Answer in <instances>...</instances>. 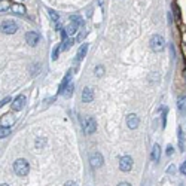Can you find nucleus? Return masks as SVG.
Masks as SVG:
<instances>
[{
    "instance_id": "2eb2a0df",
    "label": "nucleus",
    "mask_w": 186,
    "mask_h": 186,
    "mask_svg": "<svg viewBox=\"0 0 186 186\" xmlns=\"http://www.w3.org/2000/svg\"><path fill=\"white\" fill-rule=\"evenodd\" d=\"M177 107H179V110L183 115L186 113V95H180L179 98H177Z\"/></svg>"
},
{
    "instance_id": "bb28decb",
    "label": "nucleus",
    "mask_w": 186,
    "mask_h": 186,
    "mask_svg": "<svg viewBox=\"0 0 186 186\" xmlns=\"http://www.w3.org/2000/svg\"><path fill=\"white\" fill-rule=\"evenodd\" d=\"M180 173H182V174H186V160H185V162L182 164V167H180Z\"/></svg>"
},
{
    "instance_id": "cd10ccee",
    "label": "nucleus",
    "mask_w": 186,
    "mask_h": 186,
    "mask_svg": "<svg viewBox=\"0 0 186 186\" xmlns=\"http://www.w3.org/2000/svg\"><path fill=\"white\" fill-rule=\"evenodd\" d=\"M165 121H167V112L164 110V113H162V128H165Z\"/></svg>"
},
{
    "instance_id": "a878e982",
    "label": "nucleus",
    "mask_w": 186,
    "mask_h": 186,
    "mask_svg": "<svg viewBox=\"0 0 186 186\" xmlns=\"http://www.w3.org/2000/svg\"><path fill=\"white\" fill-rule=\"evenodd\" d=\"M174 171H176V167H174L173 164H171V165H170V167H168V168H167V173L174 174Z\"/></svg>"
},
{
    "instance_id": "7c9ffc66",
    "label": "nucleus",
    "mask_w": 186,
    "mask_h": 186,
    "mask_svg": "<svg viewBox=\"0 0 186 186\" xmlns=\"http://www.w3.org/2000/svg\"><path fill=\"white\" fill-rule=\"evenodd\" d=\"M118 186H131V185H130L128 182H122V183H119V185H118Z\"/></svg>"
},
{
    "instance_id": "aec40b11",
    "label": "nucleus",
    "mask_w": 186,
    "mask_h": 186,
    "mask_svg": "<svg viewBox=\"0 0 186 186\" xmlns=\"http://www.w3.org/2000/svg\"><path fill=\"white\" fill-rule=\"evenodd\" d=\"M94 74H95V76H98V78H101V76L104 74V67H103V66H97V67H95V70H94Z\"/></svg>"
},
{
    "instance_id": "6e6552de",
    "label": "nucleus",
    "mask_w": 186,
    "mask_h": 186,
    "mask_svg": "<svg viewBox=\"0 0 186 186\" xmlns=\"http://www.w3.org/2000/svg\"><path fill=\"white\" fill-rule=\"evenodd\" d=\"M26 40H27V45L36 46V45L39 43L40 36H39V33H36V31H28V33L26 34Z\"/></svg>"
},
{
    "instance_id": "473e14b6",
    "label": "nucleus",
    "mask_w": 186,
    "mask_h": 186,
    "mask_svg": "<svg viewBox=\"0 0 186 186\" xmlns=\"http://www.w3.org/2000/svg\"><path fill=\"white\" fill-rule=\"evenodd\" d=\"M2 186H9V185L7 183H2Z\"/></svg>"
},
{
    "instance_id": "2f4dec72",
    "label": "nucleus",
    "mask_w": 186,
    "mask_h": 186,
    "mask_svg": "<svg viewBox=\"0 0 186 186\" xmlns=\"http://www.w3.org/2000/svg\"><path fill=\"white\" fill-rule=\"evenodd\" d=\"M183 78H185V79H186V70H185V72H183Z\"/></svg>"
},
{
    "instance_id": "393cba45",
    "label": "nucleus",
    "mask_w": 186,
    "mask_h": 186,
    "mask_svg": "<svg viewBox=\"0 0 186 186\" xmlns=\"http://www.w3.org/2000/svg\"><path fill=\"white\" fill-rule=\"evenodd\" d=\"M72 93H73V85L70 83V85H69V88L66 89V97H67V98H69V97L72 95Z\"/></svg>"
},
{
    "instance_id": "1a4fd4ad",
    "label": "nucleus",
    "mask_w": 186,
    "mask_h": 186,
    "mask_svg": "<svg viewBox=\"0 0 186 186\" xmlns=\"http://www.w3.org/2000/svg\"><path fill=\"white\" fill-rule=\"evenodd\" d=\"M139 124H140V119L136 113H130V115L126 116V125H128V128L134 130V128L139 126Z\"/></svg>"
},
{
    "instance_id": "6ab92c4d",
    "label": "nucleus",
    "mask_w": 186,
    "mask_h": 186,
    "mask_svg": "<svg viewBox=\"0 0 186 186\" xmlns=\"http://www.w3.org/2000/svg\"><path fill=\"white\" fill-rule=\"evenodd\" d=\"M48 13H49V17L52 18L54 22H58V20H60V15L55 12V11H52V9H48Z\"/></svg>"
},
{
    "instance_id": "4be33fe9",
    "label": "nucleus",
    "mask_w": 186,
    "mask_h": 186,
    "mask_svg": "<svg viewBox=\"0 0 186 186\" xmlns=\"http://www.w3.org/2000/svg\"><path fill=\"white\" fill-rule=\"evenodd\" d=\"M70 46H72V40H64V43L61 45V49L66 51V49H69Z\"/></svg>"
},
{
    "instance_id": "c756f323",
    "label": "nucleus",
    "mask_w": 186,
    "mask_h": 186,
    "mask_svg": "<svg viewBox=\"0 0 186 186\" xmlns=\"http://www.w3.org/2000/svg\"><path fill=\"white\" fill-rule=\"evenodd\" d=\"M64 186H78V185H76L74 182H72V180H70V182H67V183H66Z\"/></svg>"
},
{
    "instance_id": "423d86ee",
    "label": "nucleus",
    "mask_w": 186,
    "mask_h": 186,
    "mask_svg": "<svg viewBox=\"0 0 186 186\" xmlns=\"http://www.w3.org/2000/svg\"><path fill=\"white\" fill-rule=\"evenodd\" d=\"M89 164L94 167V168H97V167H101L104 164V158H103V155L100 152H93L89 155Z\"/></svg>"
},
{
    "instance_id": "0eeeda50",
    "label": "nucleus",
    "mask_w": 186,
    "mask_h": 186,
    "mask_svg": "<svg viewBox=\"0 0 186 186\" xmlns=\"http://www.w3.org/2000/svg\"><path fill=\"white\" fill-rule=\"evenodd\" d=\"M26 103H27L26 95H18V97H17V98L12 101V109L15 110V112H20V110H22V109H24Z\"/></svg>"
},
{
    "instance_id": "9d476101",
    "label": "nucleus",
    "mask_w": 186,
    "mask_h": 186,
    "mask_svg": "<svg viewBox=\"0 0 186 186\" xmlns=\"http://www.w3.org/2000/svg\"><path fill=\"white\" fill-rule=\"evenodd\" d=\"M94 100V93L91 88H83V91H82V101L83 103H91Z\"/></svg>"
},
{
    "instance_id": "a211bd4d",
    "label": "nucleus",
    "mask_w": 186,
    "mask_h": 186,
    "mask_svg": "<svg viewBox=\"0 0 186 186\" xmlns=\"http://www.w3.org/2000/svg\"><path fill=\"white\" fill-rule=\"evenodd\" d=\"M11 133V126H7V125H2V130H0V137L3 139V137H6L7 134Z\"/></svg>"
},
{
    "instance_id": "412c9836",
    "label": "nucleus",
    "mask_w": 186,
    "mask_h": 186,
    "mask_svg": "<svg viewBox=\"0 0 186 186\" xmlns=\"http://www.w3.org/2000/svg\"><path fill=\"white\" fill-rule=\"evenodd\" d=\"M58 52H60V46L57 45V46L54 48V51H52V60H54V61L58 58Z\"/></svg>"
},
{
    "instance_id": "f3484780",
    "label": "nucleus",
    "mask_w": 186,
    "mask_h": 186,
    "mask_svg": "<svg viewBox=\"0 0 186 186\" xmlns=\"http://www.w3.org/2000/svg\"><path fill=\"white\" fill-rule=\"evenodd\" d=\"M173 13H174V17H176V20H177V21L182 20V13H180V7L177 6V3H173Z\"/></svg>"
},
{
    "instance_id": "b1692460",
    "label": "nucleus",
    "mask_w": 186,
    "mask_h": 186,
    "mask_svg": "<svg viewBox=\"0 0 186 186\" xmlns=\"http://www.w3.org/2000/svg\"><path fill=\"white\" fill-rule=\"evenodd\" d=\"M9 7V2L7 0H2V12H6Z\"/></svg>"
},
{
    "instance_id": "39448f33",
    "label": "nucleus",
    "mask_w": 186,
    "mask_h": 186,
    "mask_svg": "<svg viewBox=\"0 0 186 186\" xmlns=\"http://www.w3.org/2000/svg\"><path fill=\"white\" fill-rule=\"evenodd\" d=\"M18 30V24L13 21H3L2 22V33L5 34H13Z\"/></svg>"
},
{
    "instance_id": "f03ea898",
    "label": "nucleus",
    "mask_w": 186,
    "mask_h": 186,
    "mask_svg": "<svg viewBox=\"0 0 186 186\" xmlns=\"http://www.w3.org/2000/svg\"><path fill=\"white\" fill-rule=\"evenodd\" d=\"M150 48H152V51H155V52L164 51V48H165V40H164V37H162L161 34L152 36V39H150Z\"/></svg>"
},
{
    "instance_id": "ddd939ff",
    "label": "nucleus",
    "mask_w": 186,
    "mask_h": 186,
    "mask_svg": "<svg viewBox=\"0 0 186 186\" xmlns=\"http://www.w3.org/2000/svg\"><path fill=\"white\" fill-rule=\"evenodd\" d=\"M177 139H179V147H180V150L183 152V150H185V133H183L182 126H179V130H177Z\"/></svg>"
},
{
    "instance_id": "f257e3e1",
    "label": "nucleus",
    "mask_w": 186,
    "mask_h": 186,
    "mask_svg": "<svg viewBox=\"0 0 186 186\" xmlns=\"http://www.w3.org/2000/svg\"><path fill=\"white\" fill-rule=\"evenodd\" d=\"M13 171L17 176H20V177H26L28 171H30V164H28V161L24 160V158H20V160H17L13 162Z\"/></svg>"
},
{
    "instance_id": "20e7f679",
    "label": "nucleus",
    "mask_w": 186,
    "mask_h": 186,
    "mask_svg": "<svg viewBox=\"0 0 186 186\" xmlns=\"http://www.w3.org/2000/svg\"><path fill=\"white\" fill-rule=\"evenodd\" d=\"M133 158L131 156H128V155H125V156H122L119 160V168L121 171H124V173H128V171H131L133 170Z\"/></svg>"
},
{
    "instance_id": "c85d7f7f",
    "label": "nucleus",
    "mask_w": 186,
    "mask_h": 186,
    "mask_svg": "<svg viewBox=\"0 0 186 186\" xmlns=\"http://www.w3.org/2000/svg\"><path fill=\"white\" fill-rule=\"evenodd\" d=\"M9 101H11V98H9V97H6V98H3L2 101H0V104L3 106V104H6V103H9Z\"/></svg>"
},
{
    "instance_id": "9b49d317",
    "label": "nucleus",
    "mask_w": 186,
    "mask_h": 186,
    "mask_svg": "<svg viewBox=\"0 0 186 186\" xmlns=\"http://www.w3.org/2000/svg\"><path fill=\"white\" fill-rule=\"evenodd\" d=\"M70 79H72V73L69 72V73L64 76V79H63V82H61V85H60V88H58V94H63V93H66V88H67V85L70 83Z\"/></svg>"
},
{
    "instance_id": "5701e85b",
    "label": "nucleus",
    "mask_w": 186,
    "mask_h": 186,
    "mask_svg": "<svg viewBox=\"0 0 186 186\" xmlns=\"http://www.w3.org/2000/svg\"><path fill=\"white\" fill-rule=\"evenodd\" d=\"M165 153L168 155V156H171V155H173V153H174V147H173V145H168V146H167Z\"/></svg>"
},
{
    "instance_id": "dca6fc26",
    "label": "nucleus",
    "mask_w": 186,
    "mask_h": 186,
    "mask_svg": "<svg viewBox=\"0 0 186 186\" xmlns=\"http://www.w3.org/2000/svg\"><path fill=\"white\" fill-rule=\"evenodd\" d=\"M12 12L18 13V15H24L26 13V7L22 5H20V3H15V5H12Z\"/></svg>"
},
{
    "instance_id": "f8f14e48",
    "label": "nucleus",
    "mask_w": 186,
    "mask_h": 186,
    "mask_svg": "<svg viewBox=\"0 0 186 186\" xmlns=\"http://www.w3.org/2000/svg\"><path fill=\"white\" fill-rule=\"evenodd\" d=\"M88 43H82L80 45V48H79V51H78V55H76V58H78V61H80V60H83L85 58V55H87V52H88Z\"/></svg>"
},
{
    "instance_id": "4468645a",
    "label": "nucleus",
    "mask_w": 186,
    "mask_h": 186,
    "mask_svg": "<svg viewBox=\"0 0 186 186\" xmlns=\"http://www.w3.org/2000/svg\"><path fill=\"white\" fill-rule=\"evenodd\" d=\"M161 158V147L160 145H153L152 147V161L153 162H158Z\"/></svg>"
},
{
    "instance_id": "7ed1b4c3",
    "label": "nucleus",
    "mask_w": 186,
    "mask_h": 186,
    "mask_svg": "<svg viewBox=\"0 0 186 186\" xmlns=\"http://www.w3.org/2000/svg\"><path fill=\"white\" fill-rule=\"evenodd\" d=\"M82 126H83V133L85 134H94L95 130H97V121L94 119L93 116H88V118L83 119Z\"/></svg>"
}]
</instances>
